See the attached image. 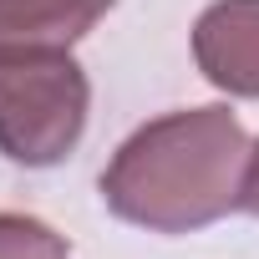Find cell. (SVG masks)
<instances>
[{"label":"cell","instance_id":"4","mask_svg":"<svg viewBox=\"0 0 259 259\" xmlns=\"http://www.w3.org/2000/svg\"><path fill=\"white\" fill-rule=\"evenodd\" d=\"M112 0H0V51H66Z\"/></svg>","mask_w":259,"mask_h":259},{"label":"cell","instance_id":"1","mask_svg":"<svg viewBox=\"0 0 259 259\" xmlns=\"http://www.w3.org/2000/svg\"><path fill=\"white\" fill-rule=\"evenodd\" d=\"M249 138L229 107L168 112L117 148L102 198L117 219L153 234H193L244 203Z\"/></svg>","mask_w":259,"mask_h":259},{"label":"cell","instance_id":"3","mask_svg":"<svg viewBox=\"0 0 259 259\" xmlns=\"http://www.w3.org/2000/svg\"><path fill=\"white\" fill-rule=\"evenodd\" d=\"M198 71L229 97H259V0H213L193 26Z\"/></svg>","mask_w":259,"mask_h":259},{"label":"cell","instance_id":"5","mask_svg":"<svg viewBox=\"0 0 259 259\" xmlns=\"http://www.w3.org/2000/svg\"><path fill=\"white\" fill-rule=\"evenodd\" d=\"M0 259H71V249L31 213H0Z\"/></svg>","mask_w":259,"mask_h":259},{"label":"cell","instance_id":"6","mask_svg":"<svg viewBox=\"0 0 259 259\" xmlns=\"http://www.w3.org/2000/svg\"><path fill=\"white\" fill-rule=\"evenodd\" d=\"M239 208H249L254 219H259V143L249 148V173H244V203Z\"/></svg>","mask_w":259,"mask_h":259},{"label":"cell","instance_id":"2","mask_svg":"<svg viewBox=\"0 0 259 259\" xmlns=\"http://www.w3.org/2000/svg\"><path fill=\"white\" fill-rule=\"evenodd\" d=\"M87 71L71 51H0V153L26 168L61 163L87 127Z\"/></svg>","mask_w":259,"mask_h":259}]
</instances>
